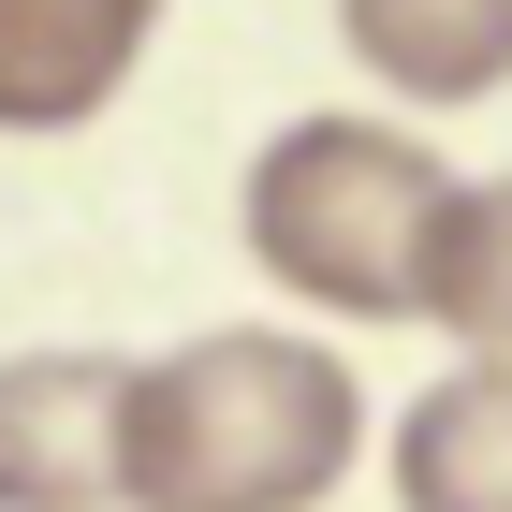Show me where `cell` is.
<instances>
[{
	"instance_id": "52a82bcc",
	"label": "cell",
	"mask_w": 512,
	"mask_h": 512,
	"mask_svg": "<svg viewBox=\"0 0 512 512\" xmlns=\"http://www.w3.org/2000/svg\"><path fill=\"white\" fill-rule=\"evenodd\" d=\"M410 322L469 337V352H512V176L439 191V220H425V308Z\"/></svg>"
},
{
	"instance_id": "7a4b0ae2",
	"label": "cell",
	"mask_w": 512,
	"mask_h": 512,
	"mask_svg": "<svg viewBox=\"0 0 512 512\" xmlns=\"http://www.w3.org/2000/svg\"><path fill=\"white\" fill-rule=\"evenodd\" d=\"M439 176L425 132L395 118H293L249 147V191H235V235L278 293H308L337 322H410L425 308V220H439Z\"/></svg>"
},
{
	"instance_id": "8992f818",
	"label": "cell",
	"mask_w": 512,
	"mask_h": 512,
	"mask_svg": "<svg viewBox=\"0 0 512 512\" xmlns=\"http://www.w3.org/2000/svg\"><path fill=\"white\" fill-rule=\"evenodd\" d=\"M337 44L395 103H498L512 88V0H337Z\"/></svg>"
},
{
	"instance_id": "6da1fadb",
	"label": "cell",
	"mask_w": 512,
	"mask_h": 512,
	"mask_svg": "<svg viewBox=\"0 0 512 512\" xmlns=\"http://www.w3.org/2000/svg\"><path fill=\"white\" fill-rule=\"evenodd\" d=\"M352 454H366V395L293 322H205L176 352H132L118 512H322Z\"/></svg>"
},
{
	"instance_id": "3957f363",
	"label": "cell",
	"mask_w": 512,
	"mask_h": 512,
	"mask_svg": "<svg viewBox=\"0 0 512 512\" xmlns=\"http://www.w3.org/2000/svg\"><path fill=\"white\" fill-rule=\"evenodd\" d=\"M132 352H0V512H118Z\"/></svg>"
},
{
	"instance_id": "277c9868",
	"label": "cell",
	"mask_w": 512,
	"mask_h": 512,
	"mask_svg": "<svg viewBox=\"0 0 512 512\" xmlns=\"http://www.w3.org/2000/svg\"><path fill=\"white\" fill-rule=\"evenodd\" d=\"M176 0H0V132H88Z\"/></svg>"
},
{
	"instance_id": "5b68a950",
	"label": "cell",
	"mask_w": 512,
	"mask_h": 512,
	"mask_svg": "<svg viewBox=\"0 0 512 512\" xmlns=\"http://www.w3.org/2000/svg\"><path fill=\"white\" fill-rule=\"evenodd\" d=\"M395 512H512V352H469L395 410Z\"/></svg>"
}]
</instances>
